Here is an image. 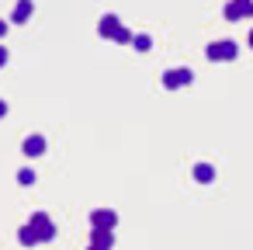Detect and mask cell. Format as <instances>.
<instances>
[{"mask_svg": "<svg viewBox=\"0 0 253 250\" xmlns=\"http://www.w3.org/2000/svg\"><path fill=\"white\" fill-rule=\"evenodd\" d=\"M32 11H35V7H32V0H18V7H14L11 21H14V25H25V21L32 18Z\"/></svg>", "mask_w": 253, "mask_h": 250, "instance_id": "obj_9", "label": "cell"}, {"mask_svg": "<svg viewBox=\"0 0 253 250\" xmlns=\"http://www.w3.org/2000/svg\"><path fill=\"white\" fill-rule=\"evenodd\" d=\"M28 226H35L39 229V236H42V243H49L52 236H56V222L45 215V212H32V219H28Z\"/></svg>", "mask_w": 253, "mask_h": 250, "instance_id": "obj_3", "label": "cell"}, {"mask_svg": "<svg viewBox=\"0 0 253 250\" xmlns=\"http://www.w3.org/2000/svg\"><path fill=\"white\" fill-rule=\"evenodd\" d=\"M205 52H208V59H211V63H222V59L229 63V59H236V52H239V49H236V42H211Z\"/></svg>", "mask_w": 253, "mask_h": 250, "instance_id": "obj_1", "label": "cell"}, {"mask_svg": "<svg viewBox=\"0 0 253 250\" xmlns=\"http://www.w3.org/2000/svg\"><path fill=\"white\" fill-rule=\"evenodd\" d=\"M7 115V101H0V118H4Z\"/></svg>", "mask_w": 253, "mask_h": 250, "instance_id": "obj_17", "label": "cell"}, {"mask_svg": "<svg viewBox=\"0 0 253 250\" xmlns=\"http://www.w3.org/2000/svg\"><path fill=\"white\" fill-rule=\"evenodd\" d=\"M250 46H253V32H250Z\"/></svg>", "mask_w": 253, "mask_h": 250, "instance_id": "obj_18", "label": "cell"}, {"mask_svg": "<svg viewBox=\"0 0 253 250\" xmlns=\"http://www.w3.org/2000/svg\"><path fill=\"white\" fill-rule=\"evenodd\" d=\"M115 226H118L115 208H97V212L90 215V229H115Z\"/></svg>", "mask_w": 253, "mask_h": 250, "instance_id": "obj_4", "label": "cell"}, {"mask_svg": "<svg viewBox=\"0 0 253 250\" xmlns=\"http://www.w3.org/2000/svg\"><path fill=\"white\" fill-rule=\"evenodd\" d=\"M132 39H135V35H132L128 28H118V32H115V42H122V46H125V42H132Z\"/></svg>", "mask_w": 253, "mask_h": 250, "instance_id": "obj_14", "label": "cell"}, {"mask_svg": "<svg viewBox=\"0 0 253 250\" xmlns=\"http://www.w3.org/2000/svg\"><path fill=\"white\" fill-rule=\"evenodd\" d=\"M191 80H194V73H191L187 66H180V70H167V73H163V87H167V91H177V87H187Z\"/></svg>", "mask_w": 253, "mask_h": 250, "instance_id": "obj_2", "label": "cell"}, {"mask_svg": "<svg viewBox=\"0 0 253 250\" xmlns=\"http://www.w3.org/2000/svg\"><path fill=\"white\" fill-rule=\"evenodd\" d=\"M194 181H198V184H211V181H215V167H211V163H198V167H194Z\"/></svg>", "mask_w": 253, "mask_h": 250, "instance_id": "obj_11", "label": "cell"}, {"mask_svg": "<svg viewBox=\"0 0 253 250\" xmlns=\"http://www.w3.org/2000/svg\"><path fill=\"white\" fill-rule=\"evenodd\" d=\"M35 181H39V177H35V170H28V167H25V170L18 174V184H25V188H32Z\"/></svg>", "mask_w": 253, "mask_h": 250, "instance_id": "obj_13", "label": "cell"}, {"mask_svg": "<svg viewBox=\"0 0 253 250\" xmlns=\"http://www.w3.org/2000/svg\"><path fill=\"white\" fill-rule=\"evenodd\" d=\"M21 153H25L28 160L42 156V153H45V136H39V132H35V136H28V139L21 143Z\"/></svg>", "mask_w": 253, "mask_h": 250, "instance_id": "obj_7", "label": "cell"}, {"mask_svg": "<svg viewBox=\"0 0 253 250\" xmlns=\"http://www.w3.org/2000/svg\"><path fill=\"white\" fill-rule=\"evenodd\" d=\"M115 247V229H90V250H111Z\"/></svg>", "mask_w": 253, "mask_h": 250, "instance_id": "obj_6", "label": "cell"}, {"mask_svg": "<svg viewBox=\"0 0 253 250\" xmlns=\"http://www.w3.org/2000/svg\"><path fill=\"white\" fill-rule=\"evenodd\" d=\"M18 240H21V247H39V243H42V236H39V229H35V226H21Z\"/></svg>", "mask_w": 253, "mask_h": 250, "instance_id": "obj_10", "label": "cell"}, {"mask_svg": "<svg viewBox=\"0 0 253 250\" xmlns=\"http://www.w3.org/2000/svg\"><path fill=\"white\" fill-rule=\"evenodd\" d=\"M7 35V21H0V39H4Z\"/></svg>", "mask_w": 253, "mask_h": 250, "instance_id": "obj_16", "label": "cell"}, {"mask_svg": "<svg viewBox=\"0 0 253 250\" xmlns=\"http://www.w3.org/2000/svg\"><path fill=\"white\" fill-rule=\"evenodd\" d=\"M4 63H7V49H4V46H0V66H4Z\"/></svg>", "mask_w": 253, "mask_h": 250, "instance_id": "obj_15", "label": "cell"}, {"mask_svg": "<svg viewBox=\"0 0 253 250\" xmlns=\"http://www.w3.org/2000/svg\"><path fill=\"white\" fill-rule=\"evenodd\" d=\"M132 46H135L139 52H149V49H153V39H149V35H135V39H132Z\"/></svg>", "mask_w": 253, "mask_h": 250, "instance_id": "obj_12", "label": "cell"}, {"mask_svg": "<svg viewBox=\"0 0 253 250\" xmlns=\"http://www.w3.org/2000/svg\"><path fill=\"white\" fill-rule=\"evenodd\" d=\"M122 28V21L115 18V14H104L101 18V25H97V32H101V39H115V32Z\"/></svg>", "mask_w": 253, "mask_h": 250, "instance_id": "obj_8", "label": "cell"}, {"mask_svg": "<svg viewBox=\"0 0 253 250\" xmlns=\"http://www.w3.org/2000/svg\"><path fill=\"white\" fill-rule=\"evenodd\" d=\"M246 14H253V0H229V4H225V18L229 21H239Z\"/></svg>", "mask_w": 253, "mask_h": 250, "instance_id": "obj_5", "label": "cell"}]
</instances>
